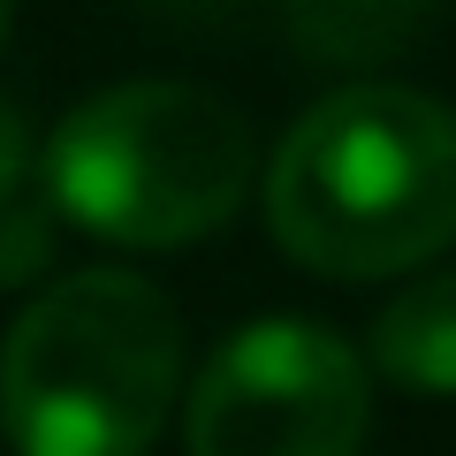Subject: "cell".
<instances>
[{"label":"cell","mask_w":456,"mask_h":456,"mask_svg":"<svg viewBox=\"0 0 456 456\" xmlns=\"http://www.w3.org/2000/svg\"><path fill=\"white\" fill-rule=\"evenodd\" d=\"M266 221L312 274H403L456 244V114L426 92L350 84L281 137Z\"/></svg>","instance_id":"cell-1"},{"label":"cell","mask_w":456,"mask_h":456,"mask_svg":"<svg viewBox=\"0 0 456 456\" xmlns=\"http://www.w3.org/2000/svg\"><path fill=\"white\" fill-rule=\"evenodd\" d=\"M175 388V305L122 266L53 281L0 342V434L16 456H145Z\"/></svg>","instance_id":"cell-2"},{"label":"cell","mask_w":456,"mask_h":456,"mask_svg":"<svg viewBox=\"0 0 456 456\" xmlns=\"http://www.w3.org/2000/svg\"><path fill=\"white\" fill-rule=\"evenodd\" d=\"M46 191L107 244H191L244 206L251 122L198 84H114L46 137Z\"/></svg>","instance_id":"cell-3"},{"label":"cell","mask_w":456,"mask_h":456,"mask_svg":"<svg viewBox=\"0 0 456 456\" xmlns=\"http://www.w3.org/2000/svg\"><path fill=\"white\" fill-rule=\"evenodd\" d=\"M365 365L312 320H259L228 335L191 388V456H358Z\"/></svg>","instance_id":"cell-4"},{"label":"cell","mask_w":456,"mask_h":456,"mask_svg":"<svg viewBox=\"0 0 456 456\" xmlns=\"http://www.w3.org/2000/svg\"><path fill=\"white\" fill-rule=\"evenodd\" d=\"M373 365L411 395H456V274H426L373 320Z\"/></svg>","instance_id":"cell-5"},{"label":"cell","mask_w":456,"mask_h":456,"mask_svg":"<svg viewBox=\"0 0 456 456\" xmlns=\"http://www.w3.org/2000/svg\"><path fill=\"white\" fill-rule=\"evenodd\" d=\"M441 0H281L289 16V38L320 61H342V69H365V61H388L403 53L411 38L426 31Z\"/></svg>","instance_id":"cell-6"},{"label":"cell","mask_w":456,"mask_h":456,"mask_svg":"<svg viewBox=\"0 0 456 456\" xmlns=\"http://www.w3.org/2000/svg\"><path fill=\"white\" fill-rule=\"evenodd\" d=\"M23 183V114L0 99V198Z\"/></svg>","instance_id":"cell-7"},{"label":"cell","mask_w":456,"mask_h":456,"mask_svg":"<svg viewBox=\"0 0 456 456\" xmlns=\"http://www.w3.org/2000/svg\"><path fill=\"white\" fill-rule=\"evenodd\" d=\"M0 46H8V0H0Z\"/></svg>","instance_id":"cell-8"}]
</instances>
